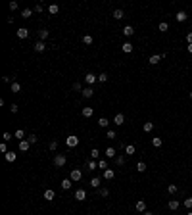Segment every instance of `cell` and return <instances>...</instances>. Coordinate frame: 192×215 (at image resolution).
Listing matches in <instances>:
<instances>
[{
	"instance_id": "obj_54",
	"label": "cell",
	"mask_w": 192,
	"mask_h": 215,
	"mask_svg": "<svg viewBox=\"0 0 192 215\" xmlns=\"http://www.w3.org/2000/svg\"><path fill=\"white\" fill-rule=\"evenodd\" d=\"M2 79H4V83H10V81L13 83V77H10V75H4V77H2Z\"/></svg>"
},
{
	"instance_id": "obj_59",
	"label": "cell",
	"mask_w": 192,
	"mask_h": 215,
	"mask_svg": "<svg viewBox=\"0 0 192 215\" xmlns=\"http://www.w3.org/2000/svg\"><path fill=\"white\" fill-rule=\"evenodd\" d=\"M190 98H192V90H190Z\"/></svg>"
},
{
	"instance_id": "obj_14",
	"label": "cell",
	"mask_w": 192,
	"mask_h": 215,
	"mask_svg": "<svg viewBox=\"0 0 192 215\" xmlns=\"http://www.w3.org/2000/svg\"><path fill=\"white\" fill-rule=\"evenodd\" d=\"M104 154H106V158H109V159H115V148H113V146H108Z\"/></svg>"
},
{
	"instance_id": "obj_16",
	"label": "cell",
	"mask_w": 192,
	"mask_h": 215,
	"mask_svg": "<svg viewBox=\"0 0 192 215\" xmlns=\"http://www.w3.org/2000/svg\"><path fill=\"white\" fill-rule=\"evenodd\" d=\"M81 114H83V117H92V115H94V108H83V112H81Z\"/></svg>"
},
{
	"instance_id": "obj_53",
	"label": "cell",
	"mask_w": 192,
	"mask_h": 215,
	"mask_svg": "<svg viewBox=\"0 0 192 215\" xmlns=\"http://www.w3.org/2000/svg\"><path fill=\"white\" fill-rule=\"evenodd\" d=\"M0 152H4V154H6V152H10V150L6 148V142H2V144H0Z\"/></svg>"
},
{
	"instance_id": "obj_10",
	"label": "cell",
	"mask_w": 192,
	"mask_h": 215,
	"mask_svg": "<svg viewBox=\"0 0 192 215\" xmlns=\"http://www.w3.org/2000/svg\"><path fill=\"white\" fill-rule=\"evenodd\" d=\"M48 37H50V31H48V29H40V31H38V40H42V42H44Z\"/></svg>"
},
{
	"instance_id": "obj_26",
	"label": "cell",
	"mask_w": 192,
	"mask_h": 215,
	"mask_svg": "<svg viewBox=\"0 0 192 215\" xmlns=\"http://www.w3.org/2000/svg\"><path fill=\"white\" fill-rule=\"evenodd\" d=\"M111 15H113V19H123V15H125V13H123L121 8H117V10H113V13H111Z\"/></svg>"
},
{
	"instance_id": "obj_51",
	"label": "cell",
	"mask_w": 192,
	"mask_h": 215,
	"mask_svg": "<svg viewBox=\"0 0 192 215\" xmlns=\"http://www.w3.org/2000/svg\"><path fill=\"white\" fill-rule=\"evenodd\" d=\"M17 8H19L17 2H10V10H12V12H13V10H17Z\"/></svg>"
},
{
	"instance_id": "obj_9",
	"label": "cell",
	"mask_w": 192,
	"mask_h": 215,
	"mask_svg": "<svg viewBox=\"0 0 192 215\" xmlns=\"http://www.w3.org/2000/svg\"><path fill=\"white\" fill-rule=\"evenodd\" d=\"M81 94H83V98H92V96H94V89H92V87H87V89H83Z\"/></svg>"
},
{
	"instance_id": "obj_27",
	"label": "cell",
	"mask_w": 192,
	"mask_h": 215,
	"mask_svg": "<svg viewBox=\"0 0 192 215\" xmlns=\"http://www.w3.org/2000/svg\"><path fill=\"white\" fill-rule=\"evenodd\" d=\"M71 184H73V181H71V179H64V181H62V188H64V190H69Z\"/></svg>"
},
{
	"instance_id": "obj_8",
	"label": "cell",
	"mask_w": 192,
	"mask_h": 215,
	"mask_svg": "<svg viewBox=\"0 0 192 215\" xmlns=\"http://www.w3.org/2000/svg\"><path fill=\"white\" fill-rule=\"evenodd\" d=\"M33 48H35V52H44L46 50V44L42 42V40H37V42L33 44Z\"/></svg>"
},
{
	"instance_id": "obj_4",
	"label": "cell",
	"mask_w": 192,
	"mask_h": 215,
	"mask_svg": "<svg viewBox=\"0 0 192 215\" xmlns=\"http://www.w3.org/2000/svg\"><path fill=\"white\" fill-rule=\"evenodd\" d=\"M85 81H87V85H94V83H98V75H94V73H87L85 75Z\"/></svg>"
},
{
	"instance_id": "obj_50",
	"label": "cell",
	"mask_w": 192,
	"mask_h": 215,
	"mask_svg": "<svg viewBox=\"0 0 192 215\" xmlns=\"http://www.w3.org/2000/svg\"><path fill=\"white\" fill-rule=\"evenodd\" d=\"M185 208H188V209L192 208V198H186L185 200Z\"/></svg>"
},
{
	"instance_id": "obj_52",
	"label": "cell",
	"mask_w": 192,
	"mask_h": 215,
	"mask_svg": "<svg viewBox=\"0 0 192 215\" xmlns=\"http://www.w3.org/2000/svg\"><path fill=\"white\" fill-rule=\"evenodd\" d=\"M2 138H4V142H8V140H12V134H10V133H4V134H2Z\"/></svg>"
},
{
	"instance_id": "obj_19",
	"label": "cell",
	"mask_w": 192,
	"mask_h": 215,
	"mask_svg": "<svg viewBox=\"0 0 192 215\" xmlns=\"http://www.w3.org/2000/svg\"><path fill=\"white\" fill-rule=\"evenodd\" d=\"M113 177H115L113 169H106L104 171V179H106V181H113Z\"/></svg>"
},
{
	"instance_id": "obj_15",
	"label": "cell",
	"mask_w": 192,
	"mask_h": 215,
	"mask_svg": "<svg viewBox=\"0 0 192 215\" xmlns=\"http://www.w3.org/2000/svg\"><path fill=\"white\" fill-rule=\"evenodd\" d=\"M186 17H188V15H186V12H183V10L175 13V19H177L179 23H183V21H186Z\"/></svg>"
},
{
	"instance_id": "obj_29",
	"label": "cell",
	"mask_w": 192,
	"mask_h": 215,
	"mask_svg": "<svg viewBox=\"0 0 192 215\" xmlns=\"http://www.w3.org/2000/svg\"><path fill=\"white\" fill-rule=\"evenodd\" d=\"M31 15H33V10H31V8H25V10H21V17H31Z\"/></svg>"
},
{
	"instance_id": "obj_39",
	"label": "cell",
	"mask_w": 192,
	"mask_h": 215,
	"mask_svg": "<svg viewBox=\"0 0 192 215\" xmlns=\"http://www.w3.org/2000/svg\"><path fill=\"white\" fill-rule=\"evenodd\" d=\"M19 90H21V85H19L17 81H13L12 83V92H19Z\"/></svg>"
},
{
	"instance_id": "obj_47",
	"label": "cell",
	"mask_w": 192,
	"mask_h": 215,
	"mask_svg": "<svg viewBox=\"0 0 192 215\" xmlns=\"http://www.w3.org/2000/svg\"><path fill=\"white\" fill-rule=\"evenodd\" d=\"M96 167H98V163H96L94 159H92V161H89V169H90V171H94Z\"/></svg>"
},
{
	"instance_id": "obj_7",
	"label": "cell",
	"mask_w": 192,
	"mask_h": 215,
	"mask_svg": "<svg viewBox=\"0 0 192 215\" xmlns=\"http://www.w3.org/2000/svg\"><path fill=\"white\" fill-rule=\"evenodd\" d=\"M134 209L140 211V213H144V211H146V202H144V200H138V202L134 204Z\"/></svg>"
},
{
	"instance_id": "obj_30",
	"label": "cell",
	"mask_w": 192,
	"mask_h": 215,
	"mask_svg": "<svg viewBox=\"0 0 192 215\" xmlns=\"http://www.w3.org/2000/svg\"><path fill=\"white\" fill-rule=\"evenodd\" d=\"M108 125H109V121L106 119V117H100V119H98V127H102V129H106Z\"/></svg>"
},
{
	"instance_id": "obj_2",
	"label": "cell",
	"mask_w": 192,
	"mask_h": 215,
	"mask_svg": "<svg viewBox=\"0 0 192 215\" xmlns=\"http://www.w3.org/2000/svg\"><path fill=\"white\" fill-rule=\"evenodd\" d=\"M69 179L73 181V183H79V181L83 179V171H81V169H71V173H69Z\"/></svg>"
},
{
	"instance_id": "obj_40",
	"label": "cell",
	"mask_w": 192,
	"mask_h": 215,
	"mask_svg": "<svg viewBox=\"0 0 192 215\" xmlns=\"http://www.w3.org/2000/svg\"><path fill=\"white\" fill-rule=\"evenodd\" d=\"M177 190H179V186H177V184H169V186H167V192H169V194H175Z\"/></svg>"
},
{
	"instance_id": "obj_56",
	"label": "cell",
	"mask_w": 192,
	"mask_h": 215,
	"mask_svg": "<svg viewBox=\"0 0 192 215\" xmlns=\"http://www.w3.org/2000/svg\"><path fill=\"white\" fill-rule=\"evenodd\" d=\"M142 215H154V213H152V211H144Z\"/></svg>"
},
{
	"instance_id": "obj_38",
	"label": "cell",
	"mask_w": 192,
	"mask_h": 215,
	"mask_svg": "<svg viewBox=\"0 0 192 215\" xmlns=\"http://www.w3.org/2000/svg\"><path fill=\"white\" fill-rule=\"evenodd\" d=\"M98 194H100L102 198H108L109 196V190L108 188H98Z\"/></svg>"
},
{
	"instance_id": "obj_13",
	"label": "cell",
	"mask_w": 192,
	"mask_h": 215,
	"mask_svg": "<svg viewBox=\"0 0 192 215\" xmlns=\"http://www.w3.org/2000/svg\"><path fill=\"white\" fill-rule=\"evenodd\" d=\"M113 123H115L117 127H119V125H123V123H125V115H123V114H115Z\"/></svg>"
},
{
	"instance_id": "obj_35",
	"label": "cell",
	"mask_w": 192,
	"mask_h": 215,
	"mask_svg": "<svg viewBox=\"0 0 192 215\" xmlns=\"http://www.w3.org/2000/svg\"><path fill=\"white\" fill-rule=\"evenodd\" d=\"M83 42H85V44H92V42H94V38H92V37H90V35H85V37H83Z\"/></svg>"
},
{
	"instance_id": "obj_28",
	"label": "cell",
	"mask_w": 192,
	"mask_h": 215,
	"mask_svg": "<svg viewBox=\"0 0 192 215\" xmlns=\"http://www.w3.org/2000/svg\"><path fill=\"white\" fill-rule=\"evenodd\" d=\"M100 156H102V154H100L98 148H92V150H90V158H92V159H98Z\"/></svg>"
},
{
	"instance_id": "obj_23",
	"label": "cell",
	"mask_w": 192,
	"mask_h": 215,
	"mask_svg": "<svg viewBox=\"0 0 192 215\" xmlns=\"http://www.w3.org/2000/svg\"><path fill=\"white\" fill-rule=\"evenodd\" d=\"M13 136L17 140H25V131H23V129H17V131L13 133Z\"/></svg>"
},
{
	"instance_id": "obj_57",
	"label": "cell",
	"mask_w": 192,
	"mask_h": 215,
	"mask_svg": "<svg viewBox=\"0 0 192 215\" xmlns=\"http://www.w3.org/2000/svg\"><path fill=\"white\" fill-rule=\"evenodd\" d=\"M188 52H190V54H192V44H188Z\"/></svg>"
},
{
	"instance_id": "obj_58",
	"label": "cell",
	"mask_w": 192,
	"mask_h": 215,
	"mask_svg": "<svg viewBox=\"0 0 192 215\" xmlns=\"http://www.w3.org/2000/svg\"><path fill=\"white\" fill-rule=\"evenodd\" d=\"M186 215H192V211H188V213H186Z\"/></svg>"
},
{
	"instance_id": "obj_45",
	"label": "cell",
	"mask_w": 192,
	"mask_h": 215,
	"mask_svg": "<svg viewBox=\"0 0 192 215\" xmlns=\"http://www.w3.org/2000/svg\"><path fill=\"white\" fill-rule=\"evenodd\" d=\"M73 90H75V92H83V87H81V83H73Z\"/></svg>"
},
{
	"instance_id": "obj_34",
	"label": "cell",
	"mask_w": 192,
	"mask_h": 215,
	"mask_svg": "<svg viewBox=\"0 0 192 215\" xmlns=\"http://www.w3.org/2000/svg\"><path fill=\"white\" fill-rule=\"evenodd\" d=\"M136 171H138V173H144V171H146V163H144V161H138V163H136Z\"/></svg>"
},
{
	"instance_id": "obj_21",
	"label": "cell",
	"mask_w": 192,
	"mask_h": 215,
	"mask_svg": "<svg viewBox=\"0 0 192 215\" xmlns=\"http://www.w3.org/2000/svg\"><path fill=\"white\" fill-rule=\"evenodd\" d=\"M4 158H6V161H10V163H12V161H15V159H17V156H15V154H13L12 150H10V152H6V154H4Z\"/></svg>"
},
{
	"instance_id": "obj_12",
	"label": "cell",
	"mask_w": 192,
	"mask_h": 215,
	"mask_svg": "<svg viewBox=\"0 0 192 215\" xmlns=\"http://www.w3.org/2000/svg\"><path fill=\"white\" fill-rule=\"evenodd\" d=\"M123 35H125V37H133L134 35V27L133 25H125L123 27Z\"/></svg>"
},
{
	"instance_id": "obj_31",
	"label": "cell",
	"mask_w": 192,
	"mask_h": 215,
	"mask_svg": "<svg viewBox=\"0 0 192 215\" xmlns=\"http://www.w3.org/2000/svg\"><path fill=\"white\" fill-rule=\"evenodd\" d=\"M125 154H127V156H133L134 154V144H127L125 146Z\"/></svg>"
},
{
	"instance_id": "obj_42",
	"label": "cell",
	"mask_w": 192,
	"mask_h": 215,
	"mask_svg": "<svg viewBox=\"0 0 192 215\" xmlns=\"http://www.w3.org/2000/svg\"><path fill=\"white\" fill-rule=\"evenodd\" d=\"M98 167H100V169H108V161H106V159H100V161H98Z\"/></svg>"
},
{
	"instance_id": "obj_46",
	"label": "cell",
	"mask_w": 192,
	"mask_h": 215,
	"mask_svg": "<svg viewBox=\"0 0 192 215\" xmlns=\"http://www.w3.org/2000/svg\"><path fill=\"white\" fill-rule=\"evenodd\" d=\"M106 136H108L109 140H113L115 136H117V133H115V131H108V133H106Z\"/></svg>"
},
{
	"instance_id": "obj_20",
	"label": "cell",
	"mask_w": 192,
	"mask_h": 215,
	"mask_svg": "<svg viewBox=\"0 0 192 215\" xmlns=\"http://www.w3.org/2000/svg\"><path fill=\"white\" fill-rule=\"evenodd\" d=\"M179 206H181V202H179V200H171V202L167 204V208L171 209V211H175V209H179Z\"/></svg>"
},
{
	"instance_id": "obj_24",
	"label": "cell",
	"mask_w": 192,
	"mask_h": 215,
	"mask_svg": "<svg viewBox=\"0 0 192 215\" xmlns=\"http://www.w3.org/2000/svg\"><path fill=\"white\" fill-rule=\"evenodd\" d=\"M54 196H56V194H54V190H50V188L44 192V200H46V202H52V200H54Z\"/></svg>"
},
{
	"instance_id": "obj_41",
	"label": "cell",
	"mask_w": 192,
	"mask_h": 215,
	"mask_svg": "<svg viewBox=\"0 0 192 215\" xmlns=\"http://www.w3.org/2000/svg\"><path fill=\"white\" fill-rule=\"evenodd\" d=\"M27 140H29L31 144H37V142H38V136H37V134H29V136H27Z\"/></svg>"
},
{
	"instance_id": "obj_43",
	"label": "cell",
	"mask_w": 192,
	"mask_h": 215,
	"mask_svg": "<svg viewBox=\"0 0 192 215\" xmlns=\"http://www.w3.org/2000/svg\"><path fill=\"white\" fill-rule=\"evenodd\" d=\"M42 10H44V6H42L40 2H38V4H35V8H33V12H37V13H40Z\"/></svg>"
},
{
	"instance_id": "obj_48",
	"label": "cell",
	"mask_w": 192,
	"mask_h": 215,
	"mask_svg": "<svg viewBox=\"0 0 192 215\" xmlns=\"http://www.w3.org/2000/svg\"><path fill=\"white\" fill-rule=\"evenodd\" d=\"M10 112H12V114H17V112H19L17 104H12V106H10Z\"/></svg>"
},
{
	"instance_id": "obj_22",
	"label": "cell",
	"mask_w": 192,
	"mask_h": 215,
	"mask_svg": "<svg viewBox=\"0 0 192 215\" xmlns=\"http://www.w3.org/2000/svg\"><path fill=\"white\" fill-rule=\"evenodd\" d=\"M58 12H60V6H58V4H50V6H48V13H50V15H56Z\"/></svg>"
},
{
	"instance_id": "obj_49",
	"label": "cell",
	"mask_w": 192,
	"mask_h": 215,
	"mask_svg": "<svg viewBox=\"0 0 192 215\" xmlns=\"http://www.w3.org/2000/svg\"><path fill=\"white\" fill-rule=\"evenodd\" d=\"M48 148H50L52 152H54V150H56V148H58V142H56V140H52L50 144H48Z\"/></svg>"
},
{
	"instance_id": "obj_11",
	"label": "cell",
	"mask_w": 192,
	"mask_h": 215,
	"mask_svg": "<svg viewBox=\"0 0 192 215\" xmlns=\"http://www.w3.org/2000/svg\"><path fill=\"white\" fill-rule=\"evenodd\" d=\"M29 148H31V142H29V140H19V150H21V152H27Z\"/></svg>"
},
{
	"instance_id": "obj_1",
	"label": "cell",
	"mask_w": 192,
	"mask_h": 215,
	"mask_svg": "<svg viewBox=\"0 0 192 215\" xmlns=\"http://www.w3.org/2000/svg\"><path fill=\"white\" fill-rule=\"evenodd\" d=\"M65 163H67V158H65L64 154H56V156H54V165H56V167H64Z\"/></svg>"
},
{
	"instance_id": "obj_18",
	"label": "cell",
	"mask_w": 192,
	"mask_h": 215,
	"mask_svg": "<svg viewBox=\"0 0 192 215\" xmlns=\"http://www.w3.org/2000/svg\"><path fill=\"white\" fill-rule=\"evenodd\" d=\"M100 183H102V179L100 177H92L90 179V186H92V188H100Z\"/></svg>"
},
{
	"instance_id": "obj_44",
	"label": "cell",
	"mask_w": 192,
	"mask_h": 215,
	"mask_svg": "<svg viewBox=\"0 0 192 215\" xmlns=\"http://www.w3.org/2000/svg\"><path fill=\"white\" fill-rule=\"evenodd\" d=\"M115 163L117 165H125V158H123V156H115Z\"/></svg>"
},
{
	"instance_id": "obj_17",
	"label": "cell",
	"mask_w": 192,
	"mask_h": 215,
	"mask_svg": "<svg viewBox=\"0 0 192 215\" xmlns=\"http://www.w3.org/2000/svg\"><path fill=\"white\" fill-rule=\"evenodd\" d=\"M17 37L19 38H29V31H27L25 27H19L17 29Z\"/></svg>"
},
{
	"instance_id": "obj_55",
	"label": "cell",
	"mask_w": 192,
	"mask_h": 215,
	"mask_svg": "<svg viewBox=\"0 0 192 215\" xmlns=\"http://www.w3.org/2000/svg\"><path fill=\"white\" fill-rule=\"evenodd\" d=\"M186 42H188V44H192V33H188V35H186Z\"/></svg>"
},
{
	"instance_id": "obj_3",
	"label": "cell",
	"mask_w": 192,
	"mask_h": 215,
	"mask_svg": "<svg viewBox=\"0 0 192 215\" xmlns=\"http://www.w3.org/2000/svg\"><path fill=\"white\" fill-rule=\"evenodd\" d=\"M65 144H67V148H75V146H79V136L69 134V136L65 138Z\"/></svg>"
},
{
	"instance_id": "obj_32",
	"label": "cell",
	"mask_w": 192,
	"mask_h": 215,
	"mask_svg": "<svg viewBox=\"0 0 192 215\" xmlns=\"http://www.w3.org/2000/svg\"><path fill=\"white\" fill-rule=\"evenodd\" d=\"M154 129V123H150V121H148V123H144V125H142V131H144V133H150V131H152Z\"/></svg>"
},
{
	"instance_id": "obj_33",
	"label": "cell",
	"mask_w": 192,
	"mask_h": 215,
	"mask_svg": "<svg viewBox=\"0 0 192 215\" xmlns=\"http://www.w3.org/2000/svg\"><path fill=\"white\" fill-rule=\"evenodd\" d=\"M158 29H160L161 33H165V31H169V23H167V21H161L160 23V27H158Z\"/></svg>"
},
{
	"instance_id": "obj_5",
	"label": "cell",
	"mask_w": 192,
	"mask_h": 215,
	"mask_svg": "<svg viewBox=\"0 0 192 215\" xmlns=\"http://www.w3.org/2000/svg\"><path fill=\"white\" fill-rule=\"evenodd\" d=\"M165 58V54H154V56H150V65H156V63H160V60H163Z\"/></svg>"
},
{
	"instance_id": "obj_37",
	"label": "cell",
	"mask_w": 192,
	"mask_h": 215,
	"mask_svg": "<svg viewBox=\"0 0 192 215\" xmlns=\"http://www.w3.org/2000/svg\"><path fill=\"white\" fill-rule=\"evenodd\" d=\"M106 81H108V73H104V71H102V73L98 75V83H102V85H104Z\"/></svg>"
},
{
	"instance_id": "obj_25",
	"label": "cell",
	"mask_w": 192,
	"mask_h": 215,
	"mask_svg": "<svg viewBox=\"0 0 192 215\" xmlns=\"http://www.w3.org/2000/svg\"><path fill=\"white\" fill-rule=\"evenodd\" d=\"M121 48H123V52H125V54H131V52L134 50V46L131 44V42H125V44H123Z\"/></svg>"
},
{
	"instance_id": "obj_6",
	"label": "cell",
	"mask_w": 192,
	"mask_h": 215,
	"mask_svg": "<svg viewBox=\"0 0 192 215\" xmlns=\"http://www.w3.org/2000/svg\"><path fill=\"white\" fill-rule=\"evenodd\" d=\"M75 200H77V202H83V200H87V192H85L83 188H79V190L75 192Z\"/></svg>"
},
{
	"instance_id": "obj_36",
	"label": "cell",
	"mask_w": 192,
	"mask_h": 215,
	"mask_svg": "<svg viewBox=\"0 0 192 215\" xmlns=\"http://www.w3.org/2000/svg\"><path fill=\"white\" fill-rule=\"evenodd\" d=\"M152 144H154V146H156V148H160V146H161V144H163V140H161V138H160V136H156V138H152Z\"/></svg>"
}]
</instances>
